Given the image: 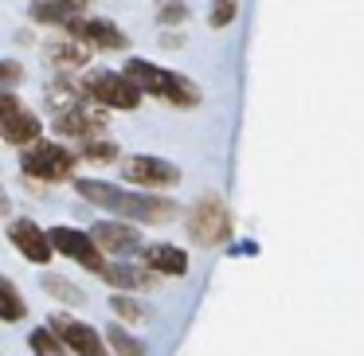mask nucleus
Instances as JSON below:
<instances>
[{"label": "nucleus", "mask_w": 364, "mask_h": 356, "mask_svg": "<svg viewBox=\"0 0 364 356\" xmlns=\"http://www.w3.org/2000/svg\"><path fill=\"white\" fill-rule=\"evenodd\" d=\"M9 239H12V247H20V254H24V259H32V262H48L51 254H55L51 235H43L32 220H16L9 227Z\"/></svg>", "instance_id": "nucleus-11"}, {"label": "nucleus", "mask_w": 364, "mask_h": 356, "mask_svg": "<svg viewBox=\"0 0 364 356\" xmlns=\"http://www.w3.org/2000/svg\"><path fill=\"white\" fill-rule=\"evenodd\" d=\"M145 266L157 270V274H184L188 270V254L181 251V247H168V243H153L141 251Z\"/></svg>", "instance_id": "nucleus-14"}, {"label": "nucleus", "mask_w": 364, "mask_h": 356, "mask_svg": "<svg viewBox=\"0 0 364 356\" xmlns=\"http://www.w3.org/2000/svg\"><path fill=\"white\" fill-rule=\"evenodd\" d=\"M87 95L102 106H114V110H134L141 102V90L137 82H129L126 75H90L87 79Z\"/></svg>", "instance_id": "nucleus-5"}, {"label": "nucleus", "mask_w": 364, "mask_h": 356, "mask_svg": "<svg viewBox=\"0 0 364 356\" xmlns=\"http://www.w3.org/2000/svg\"><path fill=\"white\" fill-rule=\"evenodd\" d=\"M126 79L137 82L141 95H161V98H168V102H176V106H192L200 98L188 79L161 71L157 63H145V59H126Z\"/></svg>", "instance_id": "nucleus-2"}, {"label": "nucleus", "mask_w": 364, "mask_h": 356, "mask_svg": "<svg viewBox=\"0 0 364 356\" xmlns=\"http://www.w3.org/2000/svg\"><path fill=\"white\" fill-rule=\"evenodd\" d=\"M51 59H55V63H67V67H79V63H87V48H75V43L51 48Z\"/></svg>", "instance_id": "nucleus-22"}, {"label": "nucleus", "mask_w": 364, "mask_h": 356, "mask_svg": "<svg viewBox=\"0 0 364 356\" xmlns=\"http://www.w3.org/2000/svg\"><path fill=\"white\" fill-rule=\"evenodd\" d=\"M110 309H114L118 317H126V321H141V317H145V309L137 306L134 298H126V293H118V298L110 301Z\"/></svg>", "instance_id": "nucleus-21"}, {"label": "nucleus", "mask_w": 364, "mask_h": 356, "mask_svg": "<svg viewBox=\"0 0 364 356\" xmlns=\"http://www.w3.org/2000/svg\"><path fill=\"white\" fill-rule=\"evenodd\" d=\"M28 340H32V352L36 356H63V340H59V333L51 329V325H48V329H36Z\"/></svg>", "instance_id": "nucleus-17"}, {"label": "nucleus", "mask_w": 364, "mask_h": 356, "mask_svg": "<svg viewBox=\"0 0 364 356\" xmlns=\"http://www.w3.org/2000/svg\"><path fill=\"white\" fill-rule=\"evenodd\" d=\"M20 165H24V173L36 176V180H63V176L75 168V157L67 149H59V145L40 141L20 157Z\"/></svg>", "instance_id": "nucleus-4"}, {"label": "nucleus", "mask_w": 364, "mask_h": 356, "mask_svg": "<svg viewBox=\"0 0 364 356\" xmlns=\"http://www.w3.org/2000/svg\"><path fill=\"white\" fill-rule=\"evenodd\" d=\"M0 298H4V317H9V321H20V317H24V301H20L16 286H12L9 278L0 282Z\"/></svg>", "instance_id": "nucleus-20"}, {"label": "nucleus", "mask_w": 364, "mask_h": 356, "mask_svg": "<svg viewBox=\"0 0 364 356\" xmlns=\"http://www.w3.org/2000/svg\"><path fill=\"white\" fill-rule=\"evenodd\" d=\"M114 153H118V149H114V145L110 141H90L87 145V161H98V165H106V161H114Z\"/></svg>", "instance_id": "nucleus-24"}, {"label": "nucleus", "mask_w": 364, "mask_h": 356, "mask_svg": "<svg viewBox=\"0 0 364 356\" xmlns=\"http://www.w3.org/2000/svg\"><path fill=\"white\" fill-rule=\"evenodd\" d=\"M231 231V215H228V204L220 196H204L196 207L188 212V235L192 243L200 247H220Z\"/></svg>", "instance_id": "nucleus-3"}, {"label": "nucleus", "mask_w": 364, "mask_h": 356, "mask_svg": "<svg viewBox=\"0 0 364 356\" xmlns=\"http://www.w3.org/2000/svg\"><path fill=\"white\" fill-rule=\"evenodd\" d=\"M98 243V251H110V254H129L141 247V235H137V227H129V223H95V235H90Z\"/></svg>", "instance_id": "nucleus-12"}, {"label": "nucleus", "mask_w": 364, "mask_h": 356, "mask_svg": "<svg viewBox=\"0 0 364 356\" xmlns=\"http://www.w3.org/2000/svg\"><path fill=\"white\" fill-rule=\"evenodd\" d=\"M51 329L59 333V340H63L75 356H102V337H98L90 325L75 321V317L55 313V317H51Z\"/></svg>", "instance_id": "nucleus-8"}, {"label": "nucleus", "mask_w": 364, "mask_h": 356, "mask_svg": "<svg viewBox=\"0 0 364 356\" xmlns=\"http://www.w3.org/2000/svg\"><path fill=\"white\" fill-rule=\"evenodd\" d=\"M20 79V67L16 63H4V90H12V82Z\"/></svg>", "instance_id": "nucleus-26"}, {"label": "nucleus", "mask_w": 364, "mask_h": 356, "mask_svg": "<svg viewBox=\"0 0 364 356\" xmlns=\"http://www.w3.org/2000/svg\"><path fill=\"white\" fill-rule=\"evenodd\" d=\"M126 180L141 184V188H168V184L181 180V173H176V165L157 161V157H129L126 161Z\"/></svg>", "instance_id": "nucleus-9"}, {"label": "nucleus", "mask_w": 364, "mask_h": 356, "mask_svg": "<svg viewBox=\"0 0 364 356\" xmlns=\"http://www.w3.org/2000/svg\"><path fill=\"white\" fill-rule=\"evenodd\" d=\"M0 137L9 145H32L36 137H40V122H36L32 110H20L16 98H12V90H4V98H0Z\"/></svg>", "instance_id": "nucleus-6"}, {"label": "nucleus", "mask_w": 364, "mask_h": 356, "mask_svg": "<svg viewBox=\"0 0 364 356\" xmlns=\"http://www.w3.org/2000/svg\"><path fill=\"white\" fill-rule=\"evenodd\" d=\"M51 247H55L59 254H67V259L82 262V266L95 270V274H102V270H106L98 243L90 235H82V231H75V227H55V231H51Z\"/></svg>", "instance_id": "nucleus-7"}, {"label": "nucleus", "mask_w": 364, "mask_h": 356, "mask_svg": "<svg viewBox=\"0 0 364 356\" xmlns=\"http://www.w3.org/2000/svg\"><path fill=\"white\" fill-rule=\"evenodd\" d=\"M67 32H71L75 40H82L87 48H102V51L126 48V36H122L110 20H71V24H67Z\"/></svg>", "instance_id": "nucleus-10"}, {"label": "nucleus", "mask_w": 364, "mask_h": 356, "mask_svg": "<svg viewBox=\"0 0 364 356\" xmlns=\"http://www.w3.org/2000/svg\"><path fill=\"white\" fill-rule=\"evenodd\" d=\"M102 126H106L102 114H98V110H82V106L55 118V129L63 137H95V134H102Z\"/></svg>", "instance_id": "nucleus-13"}, {"label": "nucleus", "mask_w": 364, "mask_h": 356, "mask_svg": "<svg viewBox=\"0 0 364 356\" xmlns=\"http://www.w3.org/2000/svg\"><path fill=\"white\" fill-rule=\"evenodd\" d=\"M106 340H110V345H114V352H118V356H145V348L137 345V340L129 337L126 329H118V325H114V329L106 333Z\"/></svg>", "instance_id": "nucleus-19"}, {"label": "nucleus", "mask_w": 364, "mask_h": 356, "mask_svg": "<svg viewBox=\"0 0 364 356\" xmlns=\"http://www.w3.org/2000/svg\"><path fill=\"white\" fill-rule=\"evenodd\" d=\"M231 16H235V0H212V28H228Z\"/></svg>", "instance_id": "nucleus-23"}, {"label": "nucleus", "mask_w": 364, "mask_h": 356, "mask_svg": "<svg viewBox=\"0 0 364 356\" xmlns=\"http://www.w3.org/2000/svg\"><path fill=\"white\" fill-rule=\"evenodd\" d=\"M43 290L51 293V298H59V301H67V306H82V290L79 286H71V282H59V278H43Z\"/></svg>", "instance_id": "nucleus-18"}, {"label": "nucleus", "mask_w": 364, "mask_h": 356, "mask_svg": "<svg viewBox=\"0 0 364 356\" xmlns=\"http://www.w3.org/2000/svg\"><path fill=\"white\" fill-rule=\"evenodd\" d=\"M181 16H184V9H181V4H168V9L161 12V20H165V24H176Z\"/></svg>", "instance_id": "nucleus-25"}, {"label": "nucleus", "mask_w": 364, "mask_h": 356, "mask_svg": "<svg viewBox=\"0 0 364 356\" xmlns=\"http://www.w3.org/2000/svg\"><path fill=\"white\" fill-rule=\"evenodd\" d=\"M102 278H106L110 286H118V290H137V286H153V278L145 274V270H134V266H126V262H106Z\"/></svg>", "instance_id": "nucleus-15"}, {"label": "nucleus", "mask_w": 364, "mask_h": 356, "mask_svg": "<svg viewBox=\"0 0 364 356\" xmlns=\"http://www.w3.org/2000/svg\"><path fill=\"white\" fill-rule=\"evenodd\" d=\"M79 196H87L98 207L129 215V220H141V223H168L176 215L173 200H157V196H145V192H126L118 184H102V180H79Z\"/></svg>", "instance_id": "nucleus-1"}, {"label": "nucleus", "mask_w": 364, "mask_h": 356, "mask_svg": "<svg viewBox=\"0 0 364 356\" xmlns=\"http://www.w3.org/2000/svg\"><path fill=\"white\" fill-rule=\"evenodd\" d=\"M36 20L67 28L75 20V4H71V0H40V4H36Z\"/></svg>", "instance_id": "nucleus-16"}]
</instances>
